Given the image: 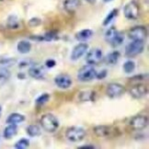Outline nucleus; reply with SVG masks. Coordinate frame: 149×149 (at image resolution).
Returning <instances> with one entry per match:
<instances>
[{"label": "nucleus", "mask_w": 149, "mask_h": 149, "mask_svg": "<svg viewBox=\"0 0 149 149\" xmlns=\"http://www.w3.org/2000/svg\"><path fill=\"white\" fill-rule=\"evenodd\" d=\"M17 49H18V52L19 54H27L31 50V43L29 41H26V40H22L17 44Z\"/></svg>", "instance_id": "nucleus-20"}, {"label": "nucleus", "mask_w": 149, "mask_h": 149, "mask_svg": "<svg viewBox=\"0 0 149 149\" xmlns=\"http://www.w3.org/2000/svg\"><path fill=\"white\" fill-rule=\"evenodd\" d=\"M104 2H106V3H108V2H111V1H112V0H103Z\"/></svg>", "instance_id": "nucleus-39"}, {"label": "nucleus", "mask_w": 149, "mask_h": 149, "mask_svg": "<svg viewBox=\"0 0 149 149\" xmlns=\"http://www.w3.org/2000/svg\"><path fill=\"white\" fill-rule=\"evenodd\" d=\"M120 57H121V54L118 51H112L111 53H109L106 56V63L109 65H116Z\"/></svg>", "instance_id": "nucleus-23"}, {"label": "nucleus", "mask_w": 149, "mask_h": 149, "mask_svg": "<svg viewBox=\"0 0 149 149\" xmlns=\"http://www.w3.org/2000/svg\"><path fill=\"white\" fill-rule=\"evenodd\" d=\"M96 74L97 71L93 65H83L77 73V79L80 82H89L92 81L93 79L96 78Z\"/></svg>", "instance_id": "nucleus-4"}, {"label": "nucleus", "mask_w": 149, "mask_h": 149, "mask_svg": "<svg viewBox=\"0 0 149 149\" xmlns=\"http://www.w3.org/2000/svg\"><path fill=\"white\" fill-rule=\"evenodd\" d=\"M42 24V19L39 18H32L29 21V25H30L31 28H35L38 27Z\"/></svg>", "instance_id": "nucleus-32"}, {"label": "nucleus", "mask_w": 149, "mask_h": 149, "mask_svg": "<svg viewBox=\"0 0 149 149\" xmlns=\"http://www.w3.org/2000/svg\"><path fill=\"white\" fill-rule=\"evenodd\" d=\"M29 76L34 79H42L45 76V71L42 67L37 65H32L28 71Z\"/></svg>", "instance_id": "nucleus-15"}, {"label": "nucleus", "mask_w": 149, "mask_h": 149, "mask_svg": "<svg viewBox=\"0 0 149 149\" xmlns=\"http://www.w3.org/2000/svg\"><path fill=\"white\" fill-rule=\"evenodd\" d=\"M30 146V141L27 138H21L18 142H16L14 147L16 149H26Z\"/></svg>", "instance_id": "nucleus-30"}, {"label": "nucleus", "mask_w": 149, "mask_h": 149, "mask_svg": "<svg viewBox=\"0 0 149 149\" xmlns=\"http://www.w3.org/2000/svg\"><path fill=\"white\" fill-rule=\"evenodd\" d=\"M25 120L26 118L23 114L14 112V113H11L7 118V123L8 124H19V123H22Z\"/></svg>", "instance_id": "nucleus-19"}, {"label": "nucleus", "mask_w": 149, "mask_h": 149, "mask_svg": "<svg viewBox=\"0 0 149 149\" xmlns=\"http://www.w3.org/2000/svg\"><path fill=\"white\" fill-rule=\"evenodd\" d=\"M54 84L56 85L57 88H59L61 89H67L72 86L73 81L69 74H59L58 76H56L54 77Z\"/></svg>", "instance_id": "nucleus-14"}, {"label": "nucleus", "mask_w": 149, "mask_h": 149, "mask_svg": "<svg viewBox=\"0 0 149 149\" xmlns=\"http://www.w3.org/2000/svg\"><path fill=\"white\" fill-rule=\"evenodd\" d=\"M123 14L124 17L129 20H135L139 18L140 15V8L139 6L135 1L128 2L123 8Z\"/></svg>", "instance_id": "nucleus-8"}, {"label": "nucleus", "mask_w": 149, "mask_h": 149, "mask_svg": "<svg viewBox=\"0 0 149 149\" xmlns=\"http://www.w3.org/2000/svg\"><path fill=\"white\" fill-rule=\"evenodd\" d=\"M77 98L80 101L82 102H88V101H94L96 99V92L93 90H82L78 93Z\"/></svg>", "instance_id": "nucleus-17"}, {"label": "nucleus", "mask_w": 149, "mask_h": 149, "mask_svg": "<svg viewBox=\"0 0 149 149\" xmlns=\"http://www.w3.org/2000/svg\"><path fill=\"white\" fill-rule=\"evenodd\" d=\"M103 58V53L100 48L91 49L86 55V61L88 65H98Z\"/></svg>", "instance_id": "nucleus-13"}, {"label": "nucleus", "mask_w": 149, "mask_h": 149, "mask_svg": "<svg viewBox=\"0 0 149 149\" xmlns=\"http://www.w3.org/2000/svg\"><path fill=\"white\" fill-rule=\"evenodd\" d=\"M1 115H2V107L0 106V118H1Z\"/></svg>", "instance_id": "nucleus-38"}, {"label": "nucleus", "mask_w": 149, "mask_h": 149, "mask_svg": "<svg viewBox=\"0 0 149 149\" xmlns=\"http://www.w3.org/2000/svg\"><path fill=\"white\" fill-rule=\"evenodd\" d=\"M86 1H87L88 3H89V4H95L97 0H86Z\"/></svg>", "instance_id": "nucleus-37"}, {"label": "nucleus", "mask_w": 149, "mask_h": 149, "mask_svg": "<svg viewBox=\"0 0 149 149\" xmlns=\"http://www.w3.org/2000/svg\"><path fill=\"white\" fill-rule=\"evenodd\" d=\"M81 0H65L63 5H64V9L68 13H74L81 7Z\"/></svg>", "instance_id": "nucleus-16"}, {"label": "nucleus", "mask_w": 149, "mask_h": 149, "mask_svg": "<svg viewBox=\"0 0 149 149\" xmlns=\"http://www.w3.org/2000/svg\"><path fill=\"white\" fill-rule=\"evenodd\" d=\"M40 123H41L42 128L47 133H54L58 130L60 126L59 120L53 113L43 114L40 119Z\"/></svg>", "instance_id": "nucleus-2"}, {"label": "nucleus", "mask_w": 149, "mask_h": 149, "mask_svg": "<svg viewBox=\"0 0 149 149\" xmlns=\"http://www.w3.org/2000/svg\"><path fill=\"white\" fill-rule=\"evenodd\" d=\"M58 32L56 31H50L45 32L42 35V41L43 42H53L55 40H58Z\"/></svg>", "instance_id": "nucleus-26"}, {"label": "nucleus", "mask_w": 149, "mask_h": 149, "mask_svg": "<svg viewBox=\"0 0 149 149\" xmlns=\"http://www.w3.org/2000/svg\"><path fill=\"white\" fill-rule=\"evenodd\" d=\"M126 92L124 86L120 83H110L106 88V94L110 99H119Z\"/></svg>", "instance_id": "nucleus-7"}, {"label": "nucleus", "mask_w": 149, "mask_h": 149, "mask_svg": "<svg viewBox=\"0 0 149 149\" xmlns=\"http://www.w3.org/2000/svg\"><path fill=\"white\" fill-rule=\"evenodd\" d=\"M105 40L106 42L111 45L112 48L119 47L124 42V34L123 32L119 31L117 29L112 26L109 28L105 32Z\"/></svg>", "instance_id": "nucleus-1"}, {"label": "nucleus", "mask_w": 149, "mask_h": 149, "mask_svg": "<svg viewBox=\"0 0 149 149\" xmlns=\"http://www.w3.org/2000/svg\"><path fill=\"white\" fill-rule=\"evenodd\" d=\"M135 63L134 61H132V60H128V61H126L123 65V71L124 73L126 74H131V73H133L134 70H135Z\"/></svg>", "instance_id": "nucleus-29"}, {"label": "nucleus", "mask_w": 149, "mask_h": 149, "mask_svg": "<svg viewBox=\"0 0 149 149\" xmlns=\"http://www.w3.org/2000/svg\"><path fill=\"white\" fill-rule=\"evenodd\" d=\"M129 125L132 129L135 131H141L147 127L148 125V117L144 114H138L132 117L129 121Z\"/></svg>", "instance_id": "nucleus-9"}, {"label": "nucleus", "mask_w": 149, "mask_h": 149, "mask_svg": "<svg viewBox=\"0 0 149 149\" xmlns=\"http://www.w3.org/2000/svg\"><path fill=\"white\" fill-rule=\"evenodd\" d=\"M20 26L19 18L15 15H10L7 20V27L9 30H17Z\"/></svg>", "instance_id": "nucleus-24"}, {"label": "nucleus", "mask_w": 149, "mask_h": 149, "mask_svg": "<svg viewBox=\"0 0 149 149\" xmlns=\"http://www.w3.org/2000/svg\"><path fill=\"white\" fill-rule=\"evenodd\" d=\"M33 63H31L30 60H24V61H21L19 63V66L20 67H25L27 65H32Z\"/></svg>", "instance_id": "nucleus-35"}, {"label": "nucleus", "mask_w": 149, "mask_h": 149, "mask_svg": "<svg viewBox=\"0 0 149 149\" xmlns=\"http://www.w3.org/2000/svg\"><path fill=\"white\" fill-rule=\"evenodd\" d=\"M116 128L111 125H97L93 128V132L96 136L98 137H109L112 135H116Z\"/></svg>", "instance_id": "nucleus-11"}, {"label": "nucleus", "mask_w": 149, "mask_h": 149, "mask_svg": "<svg viewBox=\"0 0 149 149\" xmlns=\"http://www.w3.org/2000/svg\"><path fill=\"white\" fill-rule=\"evenodd\" d=\"M50 98H51V96L49 93H43L42 95H40L35 100L36 106H38V107L43 106L44 104H46V103L50 100Z\"/></svg>", "instance_id": "nucleus-27"}, {"label": "nucleus", "mask_w": 149, "mask_h": 149, "mask_svg": "<svg viewBox=\"0 0 149 149\" xmlns=\"http://www.w3.org/2000/svg\"><path fill=\"white\" fill-rule=\"evenodd\" d=\"M56 65V61L54 59H48L45 62V66L47 68H53Z\"/></svg>", "instance_id": "nucleus-34"}, {"label": "nucleus", "mask_w": 149, "mask_h": 149, "mask_svg": "<svg viewBox=\"0 0 149 149\" xmlns=\"http://www.w3.org/2000/svg\"><path fill=\"white\" fill-rule=\"evenodd\" d=\"M88 47H89L88 44L86 42H80V43L77 44L71 52L70 59L74 62L79 60L82 56H84L86 54H87Z\"/></svg>", "instance_id": "nucleus-12"}, {"label": "nucleus", "mask_w": 149, "mask_h": 149, "mask_svg": "<svg viewBox=\"0 0 149 149\" xmlns=\"http://www.w3.org/2000/svg\"><path fill=\"white\" fill-rule=\"evenodd\" d=\"M145 51V42L132 41L125 47V55L127 57H135Z\"/></svg>", "instance_id": "nucleus-5"}, {"label": "nucleus", "mask_w": 149, "mask_h": 149, "mask_svg": "<svg viewBox=\"0 0 149 149\" xmlns=\"http://www.w3.org/2000/svg\"><path fill=\"white\" fill-rule=\"evenodd\" d=\"M93 31L89 30V29H85V30H81L79 31L78 32L76 33L74 35V38H76L78 42H87L88 40H89L91 37L93 36Z\"/></svg>", "instance_id": "nucleus-18"}, {"label": "nucleus", "mask_w": 149, "mask_h": 149, "mask_svg": "<svg viewBox=\"0 0 149 149\" xmlns=\"http://www.w3.org/2000/svg\"><path fill=\"white\" fill-rule=\"evenodd\" d=\"M78 148H79V149H95L96 147H95V146H93V145L88 144V145H85V146H78Z\"/></svg>", "instance_id": "nucleus-36"}, {"label": "nucleus", "mask_w": 149, "mask_h": 149, "mask_svg": "<svg viewBox=\"0 0 149 149\" xmlns=\"http://www.w3.org/2000/svg\"><path fill=\"white\" fill-rule=\"evenodd\" d=\"M117 15H118V9L117 8L112 9L111 12L106 16V18L104 19V20H103V23H102L103 26H108L114 19L116 18Z\"/></svg>", "instance_id": "nucleus-28"}, {"label": "nucleus", "mask_w": 149, "mask_h": 149, "mask_svg": "<svg viewBox=\"0 0 149 149\" xmlns=\"http://www.w3.org/2000/svg\"><path fill=\"white\" fill-rule=\"evenodd\" d=\"M107 76H108V71L106 69H102L100 73L96 74V78L99 79V80H101V79L106 78Z\"/></svg>", "instance_id": "nucleus-33"}, {"label": "nucleus", "mask_w": 149, "mask_h": 149, "mask_svg": "<svg viewBox=\"0 0 149 149\" xmlns=\"http://www.w3.org/2000/svg\"><path fill=\"white\" fill-rule=\"evenodd\" d=\"M26 133L30 137H38L42 135V128L39 125L31 124L26 128Z\"/></svg>", "instance_id": "nucleus-22"}, {"label": "nucleus", "mask_w": 149, "mask_h": 149, "mask_svg": "<svg viewBox=\"0 0 149 149\" xmlns=\"http://www.w3.org/2000/svg\"><path fill=\"white\" fill-rule=\"evenodd\" d=\"M11 74L7 67L0 68V88L7 83L10 78Z\"/></svg>", "instance_id": "nucleus-25"}, {"label": "nucleus", "mask_w": 149, "mask_h": 149, "mask_svg": "<svg viewBox=\"0 0 149 149\" xmlns=\"http://www.w3.org/2000/svg\"><path fill=\"white\" fill-rule=\"evenodd\" d=\"M148 88L143 83H136L134 86H132L129 89V94L134 100H141L147 95Z\"/></svg>", "instance_id": "nucleus-10"}, {"label": "nucleus", "mask_w": 149, "mask_h": 149, "mask_svg": "<svg viewBox=\"0 0 149 149\" xmlns=\"http://www.w3.org/2000/svg\"><path fill=\"white\" fill-rule=\"evenodd\" d=\"M18 134V127L17 124H8L7 127L5 128L3 135L5 139H11Z\"/></svg>", "instance_id": "nucleus-21"}, {"label": "nucleus", "mask_w": 149, "mask_h": 149, "mask_svg": "<svg viewBox=\"0 0 149 149\" xmlns=\"http://www.w3.org/2000/svg\"><path fill=\"white\" fill-rule=\"evenodd\" d=\"M128 37L132 41L145 42L147 38V29L146 26L138 25L132 28L128 32Z\"/></svg>", "instance_id": "nucleus-6"}, {"label": "nucleus", "mask_w": 149, "mask_h": 149, "mask_svg": "<svg viewBox=\"0 0 149 149\" xmlns=\"http://www.w3.org/2000/svg\"><path fill=\"white\" fill-rule=\"evenodd\" d=\"M86 130L81 126H71L65 131V137L72 143H79L84 140L86 136Z\"/></svg>", "instance_id": "nucleus-3"}, {"label": "nucleus", "mask_w": 149, "mask_h": 149, "mask_svg": "<svg viewBox=\"0 0 149 149\" xmlns=\"http://www.w3.org/2000/svg\"><path fill=\"white\" fill-rule=\"evenodd\" d=\"M148 78V74L146 73V74H136V76H134L130 78L131 81H134V82H143L145 81V80H147Z\"/></svg>", "instance_id": "nucleus-31"}]
</instances>
